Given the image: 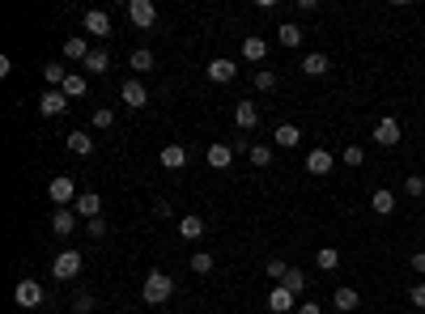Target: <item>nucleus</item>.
<instances>
[{"instance_id":"f257e3e1","label":"nucleus","mask_w":425,"mask_h":314,"mask_svg":"<svg viewBox=\"0 0 425 314\" xmlns=\"http://www.w3.org/2000/svg\"><path fill=\"white\" fill-rule=\"evenodd\" d=\"M141 297H145V306H166L171 297H175V276L171 272H162V268H157V272H149L145 276V285H141Z\"/></svg>"},{"instance_id":"f03ea898","label":"nucleus","mask_w":425,"mask_h":314,"mask_svg":"<svg viewBox=\"0 0 425 314\" xmlns=\"http://www.w3.org/2000/svg\"><path fill=\"white\" fill-rule=\"evenodd\" d=\"M47 195H51V204H56V208H73L81 191H77V183L69 174H56V179L47 183Z\"/></svg>"},{"instance_id":"7ed1b4c3","label":"nucleus","mask_w":425,"mask_h":314,"mask_svg":"<svg viewBox=\"0 0 425 314\" xmlns=\"http://www.w3.org/2000/svg\"><path fill=\"white\" fill-rule=\"evenodd\" d=\"M51 276H56V281H77L81 276V251H60L56 259H51Z\"/></svg>"},{"instance_id":"20e7f679","label":"nucleus","mask_w":425,"mask_h":314,"mask_svg":"<svg viewBox=\"0 0 425 314\" xmlns=\"http://www.w3.org/2000/svg\"><path fill=\"white\" fill-rule=\"evenodd\" d=\"M128 22H132L136 30H153V26H157L153 0H128Z\"/></svg>"},{"instance_id":"39448f33","label":"nucleus","mask_w":425,"mask_h":314,"mask_svg":"<svg viewBox=\"0 0 425 314\" xmlns=\"http://www.w3.org/2000/svg\"><path fill=\"white\" fill-rule=\"evenodd\" d=\"M13 301H17L22 310H38V306H43V285H38V281H30V276H26V281H17Z\"/></svg>"},{"instance_id":"423d86ee","label":"nucleus","mask_w":425,"mask_h":314,"mask_svg":"<svg viewBox=\"0 0 425 314\" xmlns=\"http://www.w3.org/2000/svg\"><path fill=\"white\" fill-rule=\"evenodd\" d=\"M64 111H69V94H64V89H47V94L38 98V115L56 119V115H64Z\"/></svg>"},{"instance_id":"0eeeda50","label":"nucleus","mask_w":425,"mask_h":314,"mask_svg":"<svg viewBox=\"0 0 425 314\" xmlns=\"http://www.w3.org/2000/svg\"><path fill=\"white\" fill-rule=\"evenodd\" d=\"M375 144H383V149H396L400 144V119L396 115H383L375 124Z\"/></svg>"},{"instance_id":"6e6552de","label":"nucleus","mask_w":425,"mask_h":314,"mask_svg":"<svg viewBox=\"0 0 425 314\" xmlns=\"http://www.w3.org/2000/svg\"><path fill=\"white\" fill-rule=\"evenodd\" d=\"M73 213H77V217H85V221L102 217V195H98V191H81V195H77V204H73Z\"/></svg>"},{"instance_id":"1a4fd4ad","label":"nucleus","mask_w":425,"mask_h":314,"mask_svg":"<svg viewBox=\"0 0 425 314\" xmlns=\"http://www.w3.org/2000/svg\"><path fill=\"white\" fill-rule=\"evenodd\" d=\"M120 98L128 102V111H141V107H149V89H145L141 81H124V85H120Z\"/></svg>"},{"instance_id":"9d476101","label":"nucleus","mask_w":425,"mask_h":314,"mask_svg":"<svg viewBox=\"0 0 425 314\" xmlns=\"http://www.w3.org/2000/svg\"><path fill=\"white\" fill-rule=\"evenodd\" d=\"M243 60H251V64H264V60H268V38H259V34H247V38H243Z\"/></svg>"},{"instance_id":"9b49d317","label":"nucleus","mask_w":425,"mask_h":314,"mask_svg":"<svg viewBox=\"0 0 425 314\" xmlns=\"http://www.w3.org/2000/svg\"><path fill=\"white\" fill-rule=\"evenodd\" d=\"M204 73H208V81H217V85H226V81H234V77H238L234 60H226V56H222V60H208V68H204Z\"/></svg>"},{"instance_id":"f8f14e48","label":"nucleus","mask_w":425,"mask_h":314,"mask_svg":"<svg viewBox=\"0 0 425 314\" xmlns=\"http://www.w3.org/2000/svg\"><path fill=\"white\" fill-rule=\"evenodd\" d=\"M332 166H336V162H332L328 149H310V153H306V170H310V174H332Z\"/></svg>"},{"instance_id":"ddd939ff","label":"nucleus","mask_w":425,"mask_h":314,"mask_svg":"<svg viewBox=\"0 0 425 314\" xmlns=\"http://www.w3.org/2000/svg\"><path fill=\"white\" fill-rule=\"evenodd\" d=\"M294 301H298V297H294L285 285H277V289L268 293V310H273V314H289V310H298Z\"/></svg>"},{"instance_id":"4468645a","label":"nucleus","mask_w":425,"mask_h":314,"mask_svg":"<svg viewBox=\"0 0 425 314\" xmlns=\"http://www.w3.org/2000/svg\"><path fill=\"white\" fill-rule=\"evenodd\" d=\"M85 34L106 38V34H111V17H106L102 9H89V13H85Z\"/></svg>"},{"instance_id":"2eb2a0df","label":"nucleus","mask_w":425,"mask_h":314,"mask_svg":"<svg viewBox=\"0 0 425 314\" xmlns=\"http://www.w3.org/2000/svg\"><path fill=\"white\" fill-rule=\"evenodd\" d=\"M302 73H306V77H328V73H332V60L324 56V51H310V56L302 60Z\"/></svg>"},{"instance_id":"dca6fc26","label":"nucleus","mask_w":425,"mask_h":314,"mask_svg":"<svg viewBox=\"0 0 425 314\" xmlns=\"http://www.w3.org/2000/svg\"><path fill=\"white\" fill-rule=\"evenodd\" d=\"M51 230H56L60 238H69L77 230V213H73V208H56V213H51Z\"/></svg>"},{"instance_id":"f3484780","label":"nucleus","mask_w":425,"mask_h":314,"mask_svg":"<svg viewBox=\"0 0 425 314\" xmlns=\"http://www.w3.org/2000/svg\"><path fill=\"white\" fill-rule=\"evenodd\" d=\"M204 157H208V166H212V170H230L234 149H230V144H208V153H204Z\"/></svg>"},{"instance_id":"a211bd4d","label":"nucleus","mask_w":425,"mask_h":314,"mask_svg":"<svg viewBox=\"0 0 425 314\" xmlns=\"http://www.w3.org/2000/svg\"><path fill=\"white\" fill-rule=\"evenodd\" d=\"M361 306V297H357V289H349V285H340L336 293H332V310H340V314H349V310H357Z\"/></svg>"},{"instance_id":"6ab92c4d","label":"nucleus","mask_w":425,"mask_h":314,"mask_svg":"<svg viewBox=\"0 0 425 314\" xmlns=\"http://www.w3.org/2000/svg\"><path fill=\"white\" fill-rule=\"evenodd\" d=\"M370 208H375L379 217H391L396 213V191H387V187H379L375 195H370Z\"/></svg>"},{"instance_id":"aec40b11","label":"nucleus","mask_w":425,"mask_h":314,"mask_svg":"<svg viewBox=\"0 0 425 314\" xmlns=\"http://www.w3.org/2000/svg\"><path fill=\"white\" fill-rule=\"evenodd\" d=\"M43 81H47V89H64V81H69V68H64L60 60H51V64H43Z\"/></svg>"},{"instance_id":"412c9836","label":"nucleus","mask_w":425,"mask_h":314,"mask_svg":"<svg viewBox=\"0 0 425 314\" xmlns=\"http://www.w3.org/2000/svg\"><path fill=\"white\" fill-rule=\"evenodd\" d=\"M298 140H302L298 124H281V128L273 132V144H277V149H298Z\"/></svg>"},{"instance_id":"4be33fe9","label":"nucleus","mask_w":425,"mask_h":314,"mask_svg":"<svg viewBox=\"0 0 425 314\" xmlns=\"http://www.w3.org/2000/svg\"><path fill=\"white\" fill-rule=\"evenodd\" d=\"M234 124H238L243 132H251V128L259 124V111H255V102H238V107H234Z\"/></svg>"},{"instance_id":"5701e85b","label":"nucleus","mask_w":425,"mask_h":314,"mask_svg":"<svg viewBox=\"0 0 425 314\" xmlns=\"http://www.w3.org/2000/svg\"><path fill=\"white\" fill-rule=\"evenodd\" d=\"M162 166H166V170H183V166H187V149H183V144H166V149H162Z\"/></svg>"},{"instance_id":"b1692460","label":"nucleus","mask_w":425,"mask_h":314,"mask_svg":"<svg viewBox=\"0 0 425 314\" xmlns=\"http://www.w3.org/2000/svg\"><path fill=\"white\" fill-rule=\"evenodd\" d=\"M128 68L132 73H153V51L149 47H136L132 56H128Z\"/></svg>"},{"instance_id":"393cba45","label":"nucleus","mask_w":425,"mask_h":314,"mask_svg":"<svg viewBox=\"0 0 425 314\" xmlns=\"http://www.w3.org/2000/svg\"><path fill=\"white\" fill-rule=\"evenodd\" d=\"M89 51H94V47H89L85 38H69V43H64V60H77V64H85V56H89Z\"/></svg>"},{"instance_id":"a878e982","label":"nucleus","mask_w":425,"mask_h":314,"mask_svg":"<svg viewBox=\"0 0 425 314\" xmlns=\"http://www.w3.org/2000/svg\"><path fill=\"white\" fill-rule=\"evenodd\" d=\"M302 38H306V34H302V26H298V22H285V26L277 30V43H281V47H298Z\"/></svg>"},{"instance_id":"bb28decb","label":"nucleus","mask_w":425,"mask_h":314,"mask_svg":"<svg viewBox=\"0 0 425 314\" xmlns=\"http://www.w3.org/2000/svg\"><path fill=\"white\" fill-rule=\"evenodd\" d=\"M247 157H251V166H259V170H268L277 153H273V144H251V153H247Z\"/></svg>"},{"instance_id":"cd10ccee","label":"nucleus","mask_w":425,"mask_h":314,"mask_svg":"<svg viewBox=\"0 0 425 314\" xmlns=\"http://www.w3.org/2000/svg\"><path fill=\"white\" fill-rule=\"evenodd\" d=\"M315 264L324 268V272H336V268H340V251H336V246H319V255H315Z\"/></svg>"},{"instance_id":"c85d7f7f","label":"nucleus","mask_w":425,"mask_h":314,"mask_svg":"<svg viewBox=\"0 0 425 314\" xmlns=\"http://www.w3.org/2000/svg\"><path fill=\"white\" fill-rule=\"evenodd\" d=\"M85 68H89V73H106V68H111V56H106V47H94V51H89V56H85Z\"/></svg>"},{"instance_id":"c756f323","label":"nucleus","mask_w":425,"mask_h":314,"mask_svg":"<svg viewBox=\"0 0 425 314\" xmlns=\"http://www.w3.org/2000/svg\"><path fill=\"white\" fill-rule=\"evenodd\" d=\"M69 149H73L77 157H89V153H94V136H89V132H73V136H69Z\"/></svg>"},{"instance_id":"7c9ffc66","label":"nucleus","mask_w":425,"mask_h":314,"mask_svg":"<svg viewBox=\"0 0 425 314\" xmlns=\"http://www.w3.org/2000/svg\"><path fill=\"white\" fill-rule=\"evenodd\" d=\"M200 234H204V221H200V217H196V213H192V217H183V221H179V238H200Z\"/></svg>"},{"instance_id":"2f4dec72","label":"nucleus","mask_w":425,"mask_h":314,"mask_svg":"<svg viewBox=\"0 0 425 314\" xmlns=\"http://www.w3.org/2000/svg\"><path fill=\"white\" fill-rule=\"evenodd\" d=\"M255 89H259V94H273V89H277V73H273V68H259V73H255Z\"/></svg>"},{"instance_id":"473e14b6","label":"nucleus","mask_w":425,"mask_h":314,"mask_svg":"<svg viewBox=\"0 0 425 314\" xmlns=\"http://www.w3.org/2000/svg\"><path fill=\"white\" fill-rule=\"evenodd\" d=\"M192 272H196V276H208V272H212V255H208V251H196V255H192Z\"/></svg>"},{"instance_id":"72a5a7b5","label":"nucleus","mask_w":425,"mask_h":314,"mask_svg":"<svg viewBox=\"0 0 425 314\" xmlns=\"http://www.w3.org/2000/svg\"><path fill=\"white\" fill-rule=\"evenodd\" d=\"M281 285H285V289H289V293H294V297H298V293H302V289H306V276H302V272H298V268H289V272H285V281H281Z\"/></svg>"},{"instance_id":"f704fd0d","label":"nucleus","mask_w":425,"mask_h":314,"mask_svg":"<svg viewBox=\"0 0 425 314\" xmlns=\"http://www.w3.org/2000/svg\"><path fill=\"white\" fill-rule=\"evenodd\" d=\"M94 306H98V301H94V293H85V289L73 297V314H94Z\"/></svg>"},{"instance_id":"c9c22d12","label":"nucleus","mask_w":425,"mask_h":314,"mask_svg":"<svg viewBox=\"0 0 425 314\" xmlns=\"http://www.w3.org/2000/svg\"><path fill=\"white\" fill-rule=\"evenodd\" d=\"M64 94H69V98H81V94H85V77H81V73H69Z\"/></svg>"},{"instance_id":"e433bc0d","label":"nucleus","mask_w":425,"mask_h":314,"mask_svg":"<svg viewBox=\"0 0 425 314\" xmlns=\"http://www.w3.org/2000/svg\"><path fill=\"white\" fill-rule=\"evenodd\" d=\"M285 259H268V264H264V276H273V281H285Z\"/></svg>"},{"instance_id":"4c0bfd02","label":"nucleus","mask_w":425,"mask_h":314,"mask_svg":"<svg viewBox=\"0 0 425 314\" xmlns=\"http://www.w3.org/2000/svg\"><path fill=\"white\" fill-rule=\"evenodd\" d=\"M340 162H345V166H353V170H357V166H361V162H366V153H361V149H357V144H349V149H345V153H340Z\"/></svg>"},{"instance_id":"58836bf2","label":"nucleus","mask_w":425,"mask_h":314,"mask_svg":"<svg viewBox=\"0 0 425 314\" xmlns=\"http://www.w3.org/2000/svg\"><path fill=\"white\" fill-rule=\"evenodd\" d=\"M111 124H115V111L111 107H98L94 111V128H111Z\"/></svg>"},{"instance_id":"ea45409f","label":"nucleus","mask_w":425,"mask_h":314,"mask_svg":"<svg viewBox=\"0 0 425 314\" xmlns=\"http://www.w3.org/2000/svg\"><path fill=\"white\" fill-rule=\"evenodd\" d=\"M404 191H408L412 200H421V195H425V179H421V174H412V179L404 183Z\"/></svg>"},{"instance_id":"a19ab883","label":"nucleus","mask_w":425,"mask_h":314,"mask_svg":"<svg viewBox=\"0 0 425 314\" xmlns=\"http://www.w3.org/2000/svg\"><path fill=\"white\" fill-rule=\"evenodd\" d=\"M408 297H412V306H417V310H425V281H421V285H412V293H408Z\"/></svg>"},{"instance_id":"79ce46f5","label":"nucleus","mask_w":425,"mask_h":314,"mask_svg":"<svg viewBox=\"0 0 425 314\" xmlns=\"http://www.w3.org/2000/svg\"><path fill=\"white\" fill-rule=\"evenodd\" d=\"M89 238H106V221H102V217L89 221Z\"/></svg>"},{"instance_id":"37998d69","label":"nucleus","mask_w":425,"mask_h":314,"mask_svg":"<svg viewBox=\"0 0 425 314\" xmlns=\"http://www.w3.org/2000/svg\"><path fill=\"white\" fill-rule=\"evenodd\" d=\"M153 217H157V221H166V217H171V204H166V200H157V204H153Z\"/></svg>"},{"instance_id":"c03bdc74","label":"nucleus","mask_w":425,"mask_h":314,"mask_svg":"<svg viewBox=\"0 0 425 314\" xmlns=\"http://www.w3.org/2000/svg\"><path fill=\"white\" fill-rule=\"evenodd\" d=\"M230 149H234V153H251V140H247V136H234Z\"/></svg>"},{"instance_id":"a18cd8bd","label":"nucleus","mask_w":425,"mask_h":314,"mask_svg":"<svg viewBox=\"0 0 425 314\" xmlns=\"http://www.w3.org/2000/svg\"><path fill=\"white\" fill-rule=\"evenodd\" d=\"M298 314H324V306H319V301H302Z\"/></svg>"},{"instance_id":"49530a36","label":"nucleus","mask_w":425,"mask_h":314,"mask_svg":"<svg viewBox=\"0 0 425 314\" xmlns=\"http://www.w3.org/2000/svg\"><path fill=\"white\" fill-rule=\"evenodd\" d=\"M412 272H421V276H425V251H417V255H412Z\"/></svg>"},{"instance_id":"de8ad7c7","label":"nucleus","mask_w":425,"mask_h":314,"mask_svg":"<svg viewBox=\"0 0 425 314\" xmlns=\"http://www.w3.org/2000/svg\"><path fill=\"white\" fill-rule=\"evenodd\" d=\"M153 314H162V310H153Z\"/></svg>"}]
</instances>
